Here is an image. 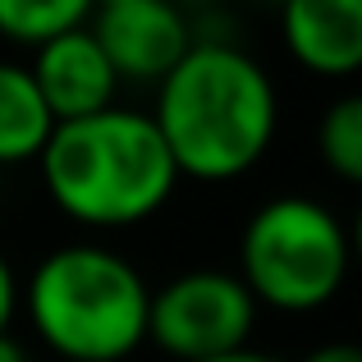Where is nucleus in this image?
<instances>
[{
  "instance_id": "423d86ee",
  "label": "nucleus",
  "mask_w": 362,
  "mask_h": 362,
  "mask_svg": "<svg viewBox=\"0 0 362 362\" xmlns=\"http://www.w3.org/2000/svg\"><path fill=\"white\" fill-rule=\"evenodd\" d=\"M88 28L97 37V46L106 51L119 83H151V88L197 42L188 14L175 0H138V5L92 9Z\"/></svg>"
},
{
  "instance_id": "6e6552de",
  "label": "nucleus",
  "mask_w": 362,
  "mask_h": 362,
  "mask_svg": "<svg viewBox=\"0 0 362 362\" xmlns=\"http://www.w3.org/2000/svg\"><path fill=\"white\" fill-rule=\"evenodd\" d=\"M275 14L298 69L317 78L362 74V0H284Z\"/></svg>"
},
{
  "instance_id": "4468645a",
  "label": "nucleus",
  "mask_w": 362,
  "mask_h": 362,
  "mask_svg": "<svg viewBox=\"0 0 362 362\" xmlns=\"http://www.w3.org/2000/svg\"><path fill=\"white\" fill-rule=\"evenodd\" d=\"M349 247H354V266L362 271V197H358V211L349 221Z\"/></svg>"
},
{
  "instance_id": "9b49d317",
  "label": "nucleus",
  "mask_w": 362,
  "mask_h": 362,
  "mask_svg": "<svg viewBox=\"0 0 362 362\" xmlns=\"http://www.w3.org/2000/svg\"><path fill=\"white\" fill-rule=\"evenodd\" d=\"M92 18V0H0V37L37 51L42 42L83 28Z\"/></svg>"
},
{
  "instance_id": "f03ea898",
  "label": "nucleus",
  "mask_w": 362,
  "mask_h": 362,
  "mask_svg": "<svg viewBox=\"0 0 362 362\" xmlns=\"http://www.w3.org/2000/svg\"><path fill=\"white\" fill-rule=\"evenodd\" d=\"M37 170L55 211L88 230L142 225L179 188V170L151 115L129 106L55 124L46 151L37 156Z\"/></svg>"
},
{
  "instance_id": "39448f33",
  "label": "nucleus",
  "mask_w": 362,
  "mask_h": 362,
  "mask_svg": "<svg viewBox=\"0 0 362 362\" xmlns=\"http://www.w3.org/2000/svg\"><path fill=\"white\" fill-rule=\"evenodd\" d=\"M257 303L234 271L197 266L160 289L147 303V344L175 362H206L252 349Z\"/></svg>"
},
{
  "instance_id": "2eb2a0df",
  "label": "nucleus",
  "mask_w": 362,
  "mask_h": 362,
  "mask_svg": "<svg viewBox=\"0 0 362 362\" xmlns=\"http://www.w3.org/2000/svg\"><path fill=\"white\" fill-rule=\"evenodd\" d=\"M0 362H33V358H28V349L14 335H0Z\"/></svg>"
},
{
  "instance_id": "1a4fd4ad",
  "label": "nucleus",
  "mask_w": 362,
  "mask_h": 362,
  "mask_svg": "<svg viewBox=\"0 0 362 362\" xmlns=\"http://www.w3.org/2000/svg\"><path fill=\"white\" fill-rule=\"evenodd\" d=\"M55 133V115L42 101L28 64L0 60V165H37Z\"/></svg>"
},
{
  "instance_id": "f257e3e1",
  "label": "nucleus",
  "mask_w": 362,
  "mask_h": 362,
  "mask_svg": "<svg viewBox=\"0 0 362 362\" xmlns=\"http://www.w3.org/2000/svg\"><path fill=\"white\" fill-rule=\"evenodd\" d=\"M179 179L230 184L257 170L280 133V88L243 46L197 37L188 55L156 83L151 106Z\"/></svg>"
},
{
  "instance_id": "0eeeda50",
  "label": "nucleus",
  "mask_w": 362,
  "mask_h": 362,
  "mask_svg": "<svg viewBox=\"0 0 362 362\" xmlns=\"http://www.w3.org/2000/svg\"><path fill=\"white\" fill-rule=\"evenodd\" d=\"M28 74H33L42 101L51 106L55 124L101 115V110L115 106V92H119L115 69H110L106 51L97 46L88 23L42 42L28 60Z\"/></svg>"
},
{
  "instance_id": "20e7f679",
  "label": "nucleus",
  "mask_w": 362,
  "mask_h": 362,
  "mask_svg": "<svg viewBox=\"0 0 362 362\" xmlns=\"http://www.w3.org/2000/svg\"><path fill=\"white\" fill-rule=\"evenodd\" d=\"M354 271L349 225L321 197L280 193L266 197L243 221L239 234V280L252 293L257 312L308 317L335 303Z\"/></svg>"
},
{
  "instance_id": "9d476101",
  "label": "nucleus",
  "mask_w": 362,
  "mask_h": 362,
  "mask_svg": "<svg viewBox=\"0 0 362 362\" xmlns=\"http://www.w3.org/2000/svg\"><path fill=\"white\" fill-rule=\"evenodd\" d=\"M317 156L339 184L362 193V92H344L321 110Z\"/></svg>"
},
{
  "instance_id": "f3484780",
  "label": "nucleus",
  "mask_w": 362,
  "mask_h": 362,
  "mask_svg": "<svg viewBox=\"0 0 362 362\" xmlns=\"http://www.w3.org/2000/svg\"><path fill=\"white\" fill-rule=\"evenodd\" d=\"M115 5H138V0H92V9H115Z\"/></svg>"
},
{
  "instance_id": "dca6fc26",
  "label": "nucleus",
  "mask_w": 362,
  "mask_h": 362,
  "mask_svg": "<svg viewBox=\"0 0 362 362\" xmlns=\"http://www.w3.org/2000/svg\"><path fill=\"white\" fill-rule=\"evenodd\" d=\"M206 362H280L275 354H262V349H239V354H225V358H206Z\"/></svg>"
},
{
  "instance_id": "ddd939ff",
  "label": "nucleus",
  "mask_w": 362,
  "mask_h": 362,
  "mask_svg": "<svg viewBox=\"0 0 362 362\" xmlns=\"http://www.w3.org/2000/svg\"><path fill=\"white\" fill-rule=\"evenodd\" d=\"M298 362H362V344H354V339H330V344L308 349Z\"/></svg>"
},
{
  "instance_id": "a211bd4d",
  "label": "nucleus",
  "mask_w": 362,
  "mask_h": 362,
  "mask_svg": "<svg viewBox=\"0 0 362 362\" xmlns=\"http://www.w3.org/2000/svg\"><path fill=\"white\" fill-rule=\"evenodd\" d=\"M252 5H266V9H280L284 0H252Z\"/></svg>"
},
{
  "instance_id": "f8f14e48",
  "label": "nucleus",
  "mask_w": 362,
  "mask_h": 362,
  "mask_svg": "<svg viewBox=\"0 0 362 362\" xmlns=\"http://www.w3.org/2000/svg\"><path fill=\"white\" fill-rule=\"evenodd\" d=\"M14 317H18V275L9 266V257L0 252V335H9Z\"/></svg>"
},
{
  "instance_id": "6ab92c4d",
  "label": "nucleus",
  "mask_w": 362,
  "mask_h": 362,
  "mask_svg": "<svg viewBox=\"0 0 362 362\" xmlns=\"http://www.w3.org/2000/svg\"><path fill=\"white\" fill-rule=\"evenodd\" d=\"M175 5H179V9H184V5H193V0H175Z\"/></svg>"
},
{
  "instance_id": "7ed1b4c3",
  "label": "nucleus",
  "mask_w": 362,
  "mask_h": 362,
  "mask_svg": "<svg viewBox=\"0 0 362 362\" xmlns=\"http://www.w3.org/2000/svg\"><path fill=\"white\" fill-rule=\"evenodd\" d=\"M151 284L106 243H60L18 284L28 326L55 362H124L147 344Z\"/></svg>"
}]
</instances>
